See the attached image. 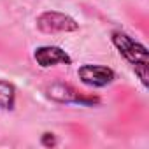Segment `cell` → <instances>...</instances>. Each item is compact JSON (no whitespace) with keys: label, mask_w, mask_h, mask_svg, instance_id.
<instances>
[{"label":"cell","mask_w":149,"mask_h":149,"mask_svg":"<svg viewBox=\"0 0 149 149\" xmlns=\"http://www.w3.org/2000/svg\"><path fill=\"white\" fill-rule=\"evenodd\" d=\"M112 44L132 63L135 74L139 76V79L142 81V84L147 86V63H149V60H147L146 46H142L140 42L133 40L130 35H126L123 32H114L112 33Z\"/></svg>","instance_id":"obj_1"},{"label":"cell","mask_w":149,"mask_h":149,"mask_svg":"<svg viewBox=\"0 0 149 149\" xmlns=\"http://www.w3.org/2000/svg\"><path fill=\"white\" fill-rule=\"evenodd\" d=\"M37 28L42 30L44 33H63V32H76L79 28V25L76 23V19L56 13V11H47L42 13L37 18Z\"/></svg>","instance_id":"obj_2"},{"label":"cell","mask_w":149,"mask_h":149,"mask_svg":"<svg viewBox=\"0 0 149 149\" xmlns=\"http://www.w3.org/2000/svg\"><path fill=\"white\" fill-rule=\"evenodd\" d=\"M79 79L86 86L104 88V86L111 84L116 79V74L109 67H102V65H83L79 68Z\"/></svg>","instance_id":"obj_3"},{"label":"cell","mask_w":149,"mask_h":149,"mask_svg":"<svg viewBox=\"0 0 149 149\" xmlns=\"http://www.w3.org/2000/svg\"><path fill=\"white\" fill-rule=\"evenodd\" d=\"M47 97L60 102V104H79V105H93L98 102V98H88L83 97L76 88H72L70 84L63 83H54L47 88Z\"/></svg>","instance_id":"obj_4"},{"label":"cell","mask_w":149,"mask_h":149,"mask_svg":"<svg viewBox=\"0 0 149 149\" xmlns=\"http://www.w3.org/2000/svg\"><path fill=\"white\" fill-rule=\"evenodd\" d=\"M33 58L37 61V65H40L42 68L47 67H54V65H70L72 58L58 46H40L35 49Z\"/></svg>","instance_id":"obj_5"},{"label":"cell","mask_w":149,"mask_h":149,"mask_svg":"<svg viewBox=\"0 0 149 149\" xmlns=\"http://www.w3.org/2000/svg\"><path fill=\"white\" fill-rule=\"evenodd\" d=\"M14 102H16V90H14V86L6 83V81H0V109L11 111L14 107Z\"/></svg>","instance_id":"obj_6"},{"label":"cell","mask_w":149,"mask_h":149,"mask_svg":"<svg viewBox=\"0 0 149 149\" xmlns=\"http://www.w3.org/2000/svg\"><path fill=\"white\" fill-rule=\"evenodd\" d=\"M42 144H44V146H54L56 140H54L53 133H44V137H42Z\"/></svg>","instance_id":"obj_7"}]
</instances>
